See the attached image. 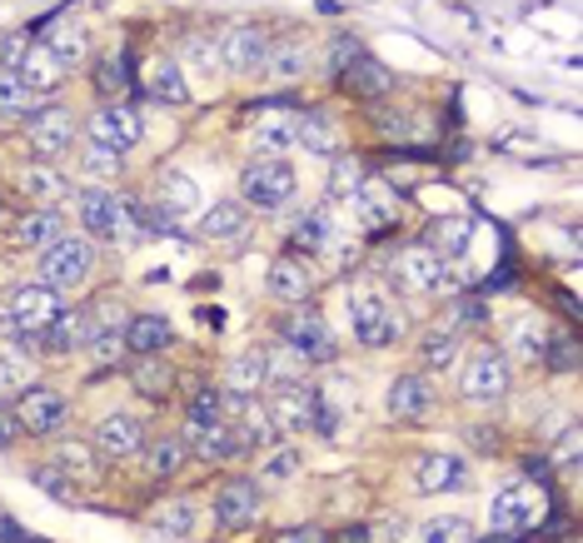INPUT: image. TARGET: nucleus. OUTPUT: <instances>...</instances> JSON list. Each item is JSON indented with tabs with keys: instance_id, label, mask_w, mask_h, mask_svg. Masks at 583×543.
I'll return each mask as SVG.
<instances>
[{
	"instance_id": "nucleus-48",
	"label": "nucleus",
	"mask_w": 583,
	"mask_h": 543,
	"mask_svg": "<svg viewBox=\"0 0 583 543\" xmlns=\"http://www.w3.org/2000/svg\"><path fill=\"white\" fill-rule=\"evenodd\" d=\"M459 355V330H434L429 340H424V365L429 369H449Z\"/></svg>"
},
{
	"instance_id": "nucleus-35",
	"label": "nucleus",
	"mask_w": 583,
	"mask_h": 543,
	"mask_svg": "<svg viewBox=\"0 0 583 543\" xmlns=\"http://www.w3.org/2000/svg\"><path fill=\"white\" fill-rule=\"evenodd\" d=\"M155 529L165 533V539H195V529H199V508L190 504V498H170V504H160L155 508Z\"/></svg>"
},
{
	"instance_id": "nucleus-50",
	"label": "nucleus",
	"mask_w": 583,
	"mask_h": 543,
	"mask_svg": "<svg viewBox=\"0 0 583 543\" xmlns=\"http://www.w3.org/2000/svg\"><path fill=\"white\" fill-rule=\"evenodd\" d=\"M31 390V359L25 355H0V394Z\"/></svg>"
},
{
	"instance_id": "nucleus-20",
	"label": "nucleus",
	"mask_w": 583,
	"mask_h": 543,
	"mask_svg": "<svg viewBox=\"0 0 583 543\" xmlns=\"http://www.w3.org/2000/svg\"><path fill=\"white\" fill-rule=\"evenodd\" d=\"M259 75H265L269 85L304 81V75H309V40H300V36L269 40V55H265V65H259Z\"/></svg>"
},
{
	"instance_id": "nucleus-9",
	"label": "nucleus",
	"mask_w": 583,
	"mask_h": 543,
	"mask_svg": "<svg viewBox=\"0 0 583 543\" xmlns=\"http://www.w3.org/2000/svg\"><path fill=\"white\" fill-rule=\"evenodd\" d=\"M185 449L195 454V459L205 464H234L245 459V434H240V424H230V419H210V424H185Z\"/></svg>"
},
{
	"instance_id": "nucleus-42",
	"label": "nucleus",
	"mask_w": 583,
	"mask_h": 543,
	"mask_svg": "<svg viewBox=\"0 0 583 543\" xmlns=\"http://www.w3.org/2000/svg\"><path fill=\"white\" fill-rule=\"evenodd\" d=\"M46 46H50V55H56L65 71H71V65H81V60L90 55V40H85V30H81V25H65V21L50 25Z\"/></svg>"
},
{
	"instance_id": "nucleus-19",
	"label": "nucleus",
	"mask_w": 583,
	"mask_h": 543,
	"mask_svg": "<svg viewBox=\"0 0 583 543\" xmlns=\"http://www.w3.org/2000/svg\"><path fill=\"white\" fill-rule=\"evenodd\" d=\"M315 264L304 260V255H280V260L269 264L265 284H269V295L284 299V305H300V299H309V289H315Z\"/></svg>"
},
{
	"instance_id": "nucleus-11",
	"label": "nucleus",
	"mask_w": 583,
	"mask_h": 543,
	"mask_svg": "<svg viewBox=\"0 0 583 543\" xmlns=\"http://www.w3.org/2000/svg\"><path fill=\"white\" fill-rule=\"evenodd\" d=\"M538 514H544V498H538L534 489L529 484H503L499 494H494V504H489V529L513 539V533L534 529Z\"/></svg>"
},
{
	"instance_id": "nucleus-14",
	"label": "nucleus",
	"mask_w": 583,
	"mask_h": 543,
	"mask_svg": "<svg viewBox=\"0 0 583 543\" xmlns=\"http://www.w3.org/2000/svg\"><path fill=\"white\" fill-rule=\"evenodd\" d=\"M145 135V115L125 100H106V106L90 115V140L100 145H116V150H130V145H141Z\"/></svg>"
},
{
	"instance_id": "nucleus-56",
	"label": "nucleus",
	"mask_w": 583,
	"mask_h": 543,
	"mask_svg": "<svg viewBox=\"0 0 583 543\" xmlns=\"http://www.w3.org/2000/svg\"><path fill=\"white\" fill-rule=\"evenodd\" d=\"M354 55H364V46H360V40H354V36H339V40H335V55H329V71L339 75V71H344V65H350Z\"/></svg>"
},
{
	"instance_id": "nucleus-41",
	"label": "nucleus",
	"mask_w": 583,
	"mask_h": 543,
	"mask_svg": "<svg viewBox=\"0 0 583 543\" xmlns=\"http://www.w3.org/2000/svg\"><path fill=\"white\" fill-rule=\"evenodd\" d=\"M544 344H548V324L538 314H524L509 330V355H519V359H534V365H544Z\"/></svg>"
},
{
	"instance_id": "nucleus-58",
	"label": "nucleus",
	"mask_w": 583,
	"mask_h": 543,
	"mask_svg": "<svg viewBox=\"0 0 583 543\" xmlns=\"http://www.w3.org/2000/svg\"><path fill=\"white\" fill-rule=\"evenodd\" d=\"M559 459L569 469H579V429H563V444H559Z\"/></svg>"
},
{
	"instance_id": "nucleus-13",
	"label": "nucleus",
	"mask_w": 583,
	"mask_h": 543,
	"mask_svg": "<svg viewBox=\"0 0 583 543\" xmlns=\"http://www.w3.org/2000/svg\"><path fill=\"white\" fill-rule=\"evenodd\" d=\"M56 314H60V295L50 289V284H25V289H15V299H11V330L21 334L25 344L36 340V334L46 330Z\"/></svg>"
},
{
	"instance_id": "nucleus-5",
	"label": "nucleus",
	"mask_w": 583,
	"mask_h": 543,
	"mask_svg": "<svg viewBox=\"0 0 583 543\" xmlns=\"http://www.w3.org/2000/svg\"><path fill=\"white\" fill-rule=\"evenodd\" d=\"M25 135H31V150H36L46 165H56L60 155H71V145H75V115L65 106H36L25 115Z\"/></svg>"
},
{
	"instance_id": "nucleus-21",
	"label": "nucleus",
	"mask_w": 583,
	"mask_h": 543,
	"mask_svg": "<svg viewBox=\"0 0 583 543\" xmlns=\"http://www.w3.org/2000/svg\"><path fill=\"white\" fill-rule=\"evenodd\" d=\"M199 239H205V245L240 249L250 239V210L234 200H220L215 210H205V220H199Z\"/></svg>"
},
{
	"instance_id": "nucleus-4",
	"label": "nucleus",
	"mask_w": 583,
	"mask_h": 543,
	"mask_svg": "<svg viewBox=\"0 0 583 543\" xmlns=\"http://www.w3.org/2000/svg\"><path fill=\"white\" fill-rule=\"evenodd\" d=\"M513 384V365L503 349H474L464 365V374H459V394H464L469 404H494L503 399Z\"/></svg>"
},
{
	"instance_id": "nucleus-54",
	"label": "nucleus",
	"mask_w": 583,
	"mask_h": 543,
	"mask_svg": "<svg viewBox=\"0 0 583 543\" xmlns=\"http://www.w3.org/2000/svg\"><path fill=\"white\" fill-rule=\"evenodd\" d=\"M65 469H75V473H95V454L85 449V444H60V454H56Z\"/></svg>"
},
{
	"instance_id": "nucleus-27",
	"label": "nucleus",
	"mask_w": 583,
	"mask_h": 543,
	"mask_svg": "<svg viewBox=\"0 0 583 543\" xmlns=\"http://www.w3.org/2000/svg\"><path fill=\"white\" fill-rule=\"evenodd\" d=\"M85 334H90V314H85V309H60L31 344H46L50 355H71V349L85 344Z\"/></svg>"
},
{
	"instance_id": "nucleus-37",
	"label": "nucleus",
	"mask_w": 583,
	"mask_h": 543,
	"mask_svg": "<svg viewBox=\"0 0 583 543\" xmlns=\"http://www.w3.org/2000/svg\"><path fill=\"white\" fill-rule=\"evenodd\" d=\"M335 245V220H329V210H309L294 225V255H309L315 260L319 249H329Z\"/></svg>"
},
{
	"instance_id": "nucleus-8",
	"label": "nucleus",
	"mask_w": 583,
	"mask_h": 543,
	"mask_svg": "<svg viewBox=\"0 0 583 543\" xmlns=\"http://www.w3.org/2000/svg\"><path fill=\"white\" fill-rule=\"evenodd\" d=\"M215 50H220V75H259L269 55V36L259 25H230L215 36Z\"/></svg>"
},
{
	"instance_id": "nucleus-1",
	"label": "nucleus",
	"mask_w": 583,
	"mask_h": 543,
	"mask_svg": "<svg viewBox=\"0 0 583 543\" xmlns=\"http://www.w3.org/2000/svg\"><path fill=\"white\" fill-rule=\"evenodd\" d=\"M81 220L90 235L116 239V245H135L141 235V220H135V200L130 195H116L110 185H95L81 195Z\"/></svg>"
},
{
	"instance_id": "nucleus-32",
	"label": "nucleus",
	"mask_w": 583,
	"mask_h": 543,
	"mask_svg": "<svg viewBox=\"0 0 583 543\" xmlns=\"http://www.w3.org/2000/svg\"><path fill=\"white\" fill-rule=\"evenodd\" d=\"M130 384H135L145 399H165V394L175 390V374H170L165 355H135V365H130Z\"/></svg>"
},
{
	"instance_id": "nucleus-52",
	"label": "nucleus",
	"mask_w": 583,
	"mask_h": 543,
	"mask_svg": "<svg viewBox=\"0 0 583 543\" xmlns=\"http://www.w3.org/2000/svg\"><path fill=\"white\" fill-rule=\"evenodd\" d=\"M544 365L548 369H573V365H579V344H573V340H554V334H548Z\"/></svg>"
},
{
	"instance_id": "nucleus-49",
	"label": "nucleus",
	"mask_w": 583,
	"mask_h": 543,
	"mask_svg": "<svg viewBox=\"0 0 583 543\" xmlns=\"http://www.w3.org/2000/svg\"><path fill=\"white\" fill-rule=\"evenodd\" d=\"M85 349H90L95 365H116V359L125 355V330H95L90 340H85Z\"/></svg>"
},
{
	"instance_id": "nucleus-51",
	"label": "nucleus",
	"mask_w": 583,
	"mask_h": 543,
	"mask_svg": "<svg viewBox=\"0 0 583 543\" xmlns=\"http://www.w3.org/2000/svg\"><path fill=\"white\" fill-rule=\"evenodd\" d=\"M294 469H300V454H294V449H280V454H269L265 469H259V473H265L269 484H290Z\"/></svg>"
},
{
	"instance_id": "nucleus-57",
	"label": "nucleus",
	"mask_w": 583,
	"mask_h": 543,
	"mask_svg": "<svg viewBox=\"0 0 583 543\" xmlns=\"http://www.w3.org/2000/svg\"><path fill=\"white\" fill-rule=\"evenodd\" d=\"M31 479H36V484L46 489V494H56V498H71V494H75V489L65 484V479H60V469H36Z\"/></svg>"
},
{
	"instance_id": "nucleus-2",
	"label": "nucleus",
	"mask_w": 583,
	"mask_h": 543,
	"mask_svg": "<svg viewBox=\"0 0 583 543\" xmlns=\"http://www.w3.org/2000/svg\"><path fill=\"white\" fill-rule=\"evenodd\" d=\"M294 189H300V180H294L290 160H255V165H245V175H240V195H245V210H284V205L294 200Z\"/></svg>"
},
{
	"instance_id": "nucleus-7",
	"label": "nucleus",
	"mask_w": 583,
	"mask_h": 543,
	"mask_svg": "<svg viewBox=\"0 0 583 543\" xmlns=\"http://www.w3.org/2000/svg\"><path fill=\"white\" fill-rule=\"evenodd\" d=\"M350 324H354V340L364 349H389L399 340V319L385 299L374 295V289H354L350 295Z\"/></svg>"
},
{
	"instance_id": "nucleus-24",
	"label": "nucleus",
	"mask_w": 583,
	"mask_h": 543,
	"mask_svg": "<svg viewBox=\"0 0 583 543\" xmlns=\"http://www.w3.org/2000/svg\"><path fill=\"white\" fill-rule=\"evenodd\" d=\"M385 409L394 414V419H429V409H434L429 374H399L385 394Z\"/></svg>"
},
{
	"instance_id": "nucleus-29",
	"label": "nucleus",
	"mask_w": 583,
	"mask_h": 543,
	"mask_svg": "<svg viewBox=\"0 0 583 543\" xmlns=\"http://www.w3.org/2000/svg\"><path fill=\"white\" fill-rule=\"evenodd\" d=\"M259 390H265V355H259V349L234 355L230 374H224V394H234V399H255Z\"/></svg>"
},
{
	"instance_id": "nucleus-22",
	"label": "nucleus",
	"mask_w": 583,
	"mask_h": 543,
	"mask_svg": "<svg viewBox=\"0 0 583 543\" xmlns=\"http://www.w3.org/2000/svg\"><path fill=\"white\" fill-rule=\"evenodd\" d=\"M464 484H469V464L454 459V454H424L414 464V489L420 494H454Z\"/></svg>"
},
{
	"instance_id": "nucleus-15",
	"label": "nucleus",
	"mask_w": 583,
	"mask_h": 543,
	"mask_svg": "<svg viewBox=\"0 0 583 543\" xmlns=\"http://www.w3.org/2000/svg\"><path fill=\"white\" fill-rule=\"evenodd\" d=\"M65 419H71V404H65V394L46 390V384H31V390H21V404H15V424H21V429H31V434H56Z\"/></svg>"
},
{
	"instance_id": "nucleus-10",
	"label": "nucleus",
	"mask_w": 583,
	"mask_h": 543,
	"mask_svg": "<svg viewBox=\"0 0 583 543\" xmlns=\"http://www.w3.org/2000/svg\"><path fill=\"white\" fill-rule=\"evenodd\" d=\"M280 334H284V344H290L304 365H329V359L339 355L335 330H329L325 314H315V309H300V314H290Z\"/></svg>"
},
{
	"instance_id": "nucleus-6",
	"label": "nucleus",
	"mask_w": 583,
	"mask_h": 543,
	"mask_svg": "<svg viewBox=\"0 0 583 543\" xmlns=\"http://www.w3.org/2000/svg\"><path fill=\"white\" fill-rule=\"evenodd\" d=\"M394 274L404 280V289H414V295H439V289H449V280H454V270H449V260H444L439 249H429L420 239V245H404L394 255Z\"/></svg>"
},
{
	"instance_id": "nucleus-23",
	"label": "nucleus",
	"mask_w": 583,
	"mask_h": 543,
	"mask_svg": "<svg viewBox=\"0 0 583 543\" xmlns=\"http://www.w3.org/2000/svg\"><path fill=\"white\" fill-rule=\"evenodd\" d=\"M141 90L150 95V100H160V106H185L190 100V75L180 71L170 55H155L150 65L141 71Z\"/></svg>"
},
{
	"instance_id": "nucleus-59",
	"label": "nucleus",
	"mask_w": 583,
	"mask_h": 543,
	"mask_svg": "<svg viewBox=\"0 0 583 543\" xmlns=\"http://www.w3.org/2000/svg\"><path fill=\"white\" fill-rule=\"evenodd\" d=\"M275 543H325V533L319 529H294V533H280Z\"/></svg>"
},
{
	"instance_id": "nucleus-39",
	"label": "nucleus",
	"mask_w": 583,
	"mask_h": 543,
	"mask_svg": "<svg viewBox=\"0 0 583 543\" xmlns=\"http://www.w3.org/2000/svg\"><path fill=\"white\" fill-rule=\"evenodd\" d=\"M15 235H21L25 249H40V255H46L50 245H60V239H65V225H60L56 210H36V214H25Z\"/></svg>"
},
{
	"instance_id": "nucleus-43",
	"label": "nucleus",
	"mask_w": 583,
	"mask_h": 543,
	"mask_svg": "<svg viewBox=\"0 0 583 543\" xmlns=\"http://www.w3.org/2000/svg\"><path fill=\"white\" fill-rule=\"evenodd\" d=\"M36 100H40V95L31 90L21 75H15V71H0V120L31 115V110H36Z\"/></svg>"
},
{
	"instance_id": "nucleus-46",
	"label": "nucleus",
	"mask_w": 583,
	"mask_h": 543,
	"mask_svg": "<svg viewBox=\"0 0 583 543\" xmlns=\"http://www.w3.org/2000/svg\"><path fill=\"white\" fill-rule=\"evenodd\" d=\"M420 543H474V523L459 519V514H444V519L424 523Z\"/></svg>"
},
{
	"instance_id": "nucleus-40",
	"label": "nucleus",
	"mask_w": 583,
	"mask_h": 543,
	"mask_svg": "<svg viewBox=\"0 0 583 543\" xmlns=\"http://www.w3.org/2000/svg\"><path fill=\"white\" fill-rule=\"evenodd\" d=\"M21 189H25V195H36V200H65V195H71V180L60 175L56 165L36 160V165L21 170Z\"/></svg>"
},
{
	"instance_id": "nucleus-25",
	"label": "nucleus",
	"mask_w": 583,
	"mask_h": 543,
	"mask_svg": "<svg viewBox=\"0 0 583 543\" xmlns=\"http://www.w3.org/2000/svg\"><path fill=\"white\" fill-rule=\"evenodd\" d=\"M175 344V330H170V319L165 314H130L125 319V349L130 355H165Z\"/></svg>"
},
{
	"instance_id": "nucleus-36",
	"label": "nucleus",
	"mask_w": 583,
	"mask_h": 543,
	"mask_svg": "<svg viewBox=\"0 0 583 543\" xmlns=\"http://www.w3.org/2000/svg\"><path fill=\"white\" fill-rule=\"evenodd\" d=\"M155 205H160L170 220H185V214L199 210V185L190 175H165L160 180V200Z\"/></svg>"
},
{
	"instance_id": "nucleus-38",
	"label": "nucleus",
	"mask_w": 583,
	"mask_h": 543,
	"mask_svg": "<svg viewBox=\"0 0 583 543\" xmlns=\"http://www.w3.org/2000/svg\"><path fill=\"white\" fill-rule=\"evenodd\" d=\"M180 71L190 75H220V50H215V36H205V30H195V36L180 40Z\"/></svg>"
},
{
	"instance_id": "nucleus-34",
	"label": "nucleus",
	"mask_w": 583,
	"mask_h": 543,
	"mask_svg": "<svg viewBox=\"0 0 583 543\" xmlns=\"http://www.w3.org/2000/svg\"><path fill=\"white\" fill-rule=\"evenodd\" d=\"M294 150H309V155H335L339 150V135L325 115H294Z\"/></svg>"
},
{
	"instance_id": "nucleus-12",
	"label": "nucleus",
	"mask_w": 583,
	"mask_h": 543,
	"mask_svg": "<svg viewBox=\"0 0 583 543\" xmlns=\"http://www.w3.org/2000/svg\"><path fill=\"white\" fill-rule=\"evenodd\" d=\"M315 404H319V390H309V384H280V390L269 394L265 414H269V424H275V434H304V429L315 424Z\"/></svg>"
},
{
	"instance_id": "nucleus-31",
	"label": "nucleus",
	"mask_w": 583,
	"mask_h": 543,
	"mask_svg": "<svg viewBox=\"0 0 583 543\" xmlns=\"http://www.w3.org/2000/svg\"><path fill=\"white\" fill-rule=\"evenodd\" d=\"M429 249H439L444 260L454 264V260H464L469 249H474V225L469 220H434L429 225V239H424Z\"/></svg>"
},
{
	"instance_id": "nucleus-28",
	"label": "nucleus",
	"mask_w": 583,
	"mask_h": 543,
	"mask_svg": "<svg viewBox=\"0 0 583 543\" xmlns=\"http://www.w3.org/2000/svg\"><path fill=\"white\" fill-rule=\"evenodd\" d=\"M339 81H344V90H354V95H389L394 90V75H389L374 55H354L350 65L339 71Z\"/></svg>"
},
{
	"instance_id": "nucleus-26",
	"label": "nucleus",
	"mask_w": 583,
	"mask_h": 543,
	"mask_svg": "<svg viewBox=\"0 0 583 543\" xmlns=\"http://www.w3.org/2000/svg\"><path fill=\"white\" fill-rule=\"evenodd\" d=\"M15 75H21V81L31 85L36 95H50V90H60V85H65V65L50 55L46 40H31V50H25V60L15 65Z\"/></svg>"
},
{
	"instance_id": "nucleus-47",
	"label": "nucleus",
	"mask_w": 583,
	"mask_h": 543,
	"mask_svg": "<svg viewBox=\"0 0 583 543\" xmlns=\"http://www.w3.org/2000/svg\"><path fill=\"white\" fill-rule=\"evenodd\" d=\"M130 85V60L125 50H116V55H106L100 65H95V90L100 95H120Z\"/></svg>"
},
{
	"instance_id": "nucleus-55",
	"label": "nucleus",
	"mask_w": 583,
	"mask_h": 543,
	"mask_svg": "<svg viewBox=\"0 0 583 543\" xmlns=\"http://www.w3.org/2000/svg\"><path fill=\"white\" fill-rule=\"evenodd\" d=\"M25 50H31V30H21V36H11L5 46H0V71H15L25 60Z\"/></svg>"
},
{
	"instance_id": "nucleus-60",
	"label": "nucleus",
	"mask_w": 583,
	"mask_h": 543,
	"mask_svg": "<svg viewBox=\"0 0 583 543\" xmlns=\"http://www.w3.org/2000/svg\"><path fill=\"white\" fill-rule=\"evenodd\" d=\"M11 439H15V414L0 409V444H11Z\"/></svg>"
},
{
	"instance_id": "nucleus-16",
	"label": "nucleus",
	"mask_w": 583,
	"mask_h": 543,
	"mask_svg": "<svg viewBox=\"0 0 583 543\" xmlns=\"http://www.w3.org/2000/svg\"><path fill=\"white\" fill-rule=\"evenodd\" d=\"M90 449L106 454V459H130V454L145 449V424L135 419V414H110V419L95 424Z\"/></svg>"
},
{
	"instance_id": "nucleus-30",
	"label": "nucleus",
	"mask_w": 583,
	"mask_h": 543,
	"mask_svg": "<svg viewBox=\"0 0 583 543\" xmlns=\"http://www.w3.org/2000/svg\"><path fill=\"white\" fill-rule=\"evenodd\" d=\"M250 140H255V150L265 155V160L290 155L294 150V115H259L255 131H250Z\"/></svg>"
},
{
	"instance_id": "nucleus-53",
	"label": "nucleus",
	"mask_w": 583,
	"mask_h": 543,
	"mask_svg": "<svg viewBox=\"0 0 583 543\" xmlns=\"http://www.w3.org/2000/svg\"><path fill=\"white\" fill-rule=\"evenodd\" d=\"M335 200H350L354 189H360V165H354V160H344V155H339L335 160Z\"/></svg>"
},
{
	"instance_id": "nucleus-18",
	"label": "nucleus",
	"mask_w": 583,
	"mask_h": 543,
	"mask_svg": "<svg viewBox=\"0 0 583 543\" xmlns=\"http://www.w3.org/2000/svg\"><path fill=\"white\" fill-rule=\"evenodd\" d=\"M354 214H360V225L369 230V235H385L389 225L399 220V195L389 185H379V180H360V189L350 195Z\"/></svg>"
},
{
	"instance_id": "nucleus-45",
	"label": "nucleus",
	"mask_w": 583,
	"mask_h": 543,
	"mask_svg": "<svg viewBox=\"0 0 583 543\" xmlns=\"http://www.w3.org/2000/svg\"><path fill=\"white\" fill-rule=\"evenodd\" d=\"M190 424H210V419H230V394L224 390H195L185 404Z\"/></svg>"
},
{
	"instance_id": "nucleus-17",
	"label": "nucleus",
	"mask_w": 583,
	"mask_h": 543,
	"mask_svg": "<svg viewBox=\"0 0 583 543\" xmlns=\"http://www.w3.org/2000/svg\"><path fill=\"white\" fill-rule=\"evenodd\" d=\"M259 484L255 479H230V484L215 494V523L220 529H250L259 519Z\"/></svg>"
},
{
	"instance_id": "nucleus-33",
	"label": "nucleus",
	"mask_w": 583,
	"mask_h": 543,
	"mask_svg": "<svg viewBox=\"0 0 583 543\" xmlns=\"http://www.w3.org/2000/svg\"><path fill=\"white\" fill-rule=\"evenodd\" d=\"M185 459H190L185 439L165 434V439H155L150 449H145V473H150V479H175V473L185 469Z\"/></svg>"
},
{
	"instance_id": "nucleus-3",
	"label": "nucleus",
	"mask_w": 583,
	"mask_h": 543,
	"mask_svg": "<svg viewBox=\"0 0 583 543\" xmlns=\"http://www.w3.org/2000/svg\"><path fill=\"white\" fill-rule=\"evenodd\" d=\"M90 274H95V245L85 235H65L60 245H50L46 260H40V284H50L56 295L81 289Z\"/></svg>"
},
{
	"instance_id": "nucleus-44",
	"label": "nucleus",
	"mask_w": 583,
	"mask_h": 543,
	"mask_svg": "<svg viewBox=\"0 0 583 543\" xmlns=\"http://www.w3.org/2000/svg\"><path fill=\"white\" fill-rule=\"evenodd\" d=\"M85 175L95 180V185H110V180H120V170H125V155L116 150V145H100V140H90L85 145Z\"/></svg>"
}]
</instances>
